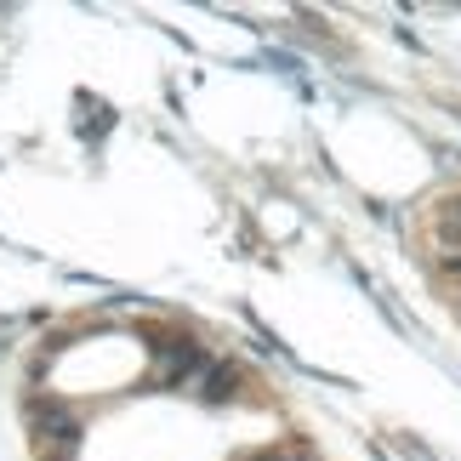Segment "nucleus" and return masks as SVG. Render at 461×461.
Returning a JSON list of instances; mask_svg holds the SVG:
<instances>
[{
  "instance_id": "f257e3e1",
  "label": "nucleus",
  "mask_w": 461,
  "mask_h": 461,
  "mask_svg": "<svg viewBox=\"0 0 461 461\" xmlns=\"http://www.w3.org/2000/svg\"><path fill=\"white\" fill-rule=\"evenodd\" d=\"M205 365H211V353L200 342H166L159 348V359H154V376L166 382V387H194L205 376Z\"/></svg>"
},
{
  "instance_id": "f03ea898",
  "label": "nucleus",
  "mask_w": 461,
  "mask_h": 461,
  "mask_svg": "<svg viewBox=\"0 0 461 461\" xmlns=\"http://www.w3.org/2000/svg\"><path fill=\"white\" fill-rule=\"evenodd\" d=\"M257 461H308L303 450H268V456H257Z\"/></svg>"
}]
</instances>
